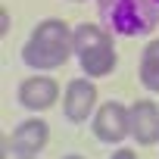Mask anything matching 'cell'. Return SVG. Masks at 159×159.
Wrapping results in <instances>:
<instances>
[{
    "label": "cell",
    "mask_w": 159,
    "mask_h": 159,
    "mask_svg": "<svg viewBox=\"0 0 159 159\" xmlns=\"http://www.w3.org/2000/svg\"><path fill=\"white\" fill-rule=\"evenodd\" d=\"M72 56V44H59V41H44L28 34L25 47H22V62L34 72H53L59 66H66Z\"/></svg>",
    "instance_id": "8992f818"
},
{
    "label": "cell",
    "mask_w": 159,
    "mask_h": 159,
    "mask_svg": "<svg viewBox=\"0 0 159 159\" xmlns=\"http://www.w3.org/2000/svg\"><path fill=\"white\" fill-rule=\"evenodd\" d=\"M72 3H84V0H72Z\"/></svg>",
    "instance_id": "5bb4252c"
},
{
    "label": "cell",
    "mask_w": 159,
    "mask_h": 159,
    "mask_svg": "<svg viewBox=\"0 0 159 159\" xmlns=\"http://www.w3.org/2000/svg\"><path fill=\"white\" fill-rule=\"evenodd\" d=\"M91 134L109 147L125 143V137H131V106L119 100H103L91 119Z\"/></svg>",
    "instance_id": "7a4b0ae2"
},
{
    "label": "cell",
    "mask_w": 159,
    "mask_h": 159,
    "mask_svg": "<svg viewBox=\"0 0 159 159\" xmlns=\"http://www.w3.org/2000/svg\"><path fill=\"white\" fill-rule=\"evenodd\" d=\"M62 159H84V156H78V153H69V156H62Z\"/></svg>",
    "instance_id": "7c38bea8"
},
{
    "label": "cell",
    "mask_w": 159,
    "mask_h": 159,
    "mask_svg": "<svg viewBox=\"0 0 159 159\" xmlns=\"http://www.w3.org/2000/svg\"><path fill=\"white\" fill-rule=\"evenodd\" d=\"M140 84L150 94H159V38H153L143 50H140Z\"/></svg>",
    "instance_id": "30bf717a"
},
{
    "label": "cell",
    "mask_w": 159,
    "mask_h": 159,
    "mask_svg": "<svg viewBox=\"0 0 159 159\" xmlns=\"http://www.w3.org/2000/svg\"><path fill=\"white\" fill-rule=\"evenodd\" d=\"M22 159H38V156H22Z\"/></svg>",
    "instance_id": "4fadbf2b"
},
{
    "label": "cell",
    "mask_w": 159,
    "mask_h": 159,
    "mask_svg": "<svg viewBox=\"0 0 159 159\" xmlns=\"http://www.w3.org/2000/svg\"><path fill=\"white\" fill-rule=\"evenodd\" d=\"M109 38H112V31L103 22H81V25L72 28V53L78 56V53H84V50H91V47H97Z\"/></svg>",
    "instance_id": "9c48e42d"
},
{
    "label": "cell",
    "mask_w": 159,
    "mask_h": 159,
    "mask_svg": "<svg viewBox=\"0 0 159 159\" xmlns=\"http://www.w3.org/2000/svg\"><path fill=\"white\" fill-rule=\"evenodd\" d=\"M131 137L140 147H156L159 143V106L153 100L131 103Z\"/></svg>",
    "instance_id": "52a82bcc"
},
{
    "label": "cell",
    "mask_w": 159,
    "mask_h": 159,
    "mask_svg": "<svg viewBox=\"0 0 159 159\" xmlns=\"http://www.w3.org/2000/svg\"><path fill=\"white\" fill-rule=\"evenodd\" d=\"M19 106L28 109V112H44L50 109L56 100H62V91H59V81L53 75H28L19 81Z\"/></svg>",
    "instance_id": "5b68a950"
},
{
    "label": "cell",
    "mask_w": 159,
    "mask_h": 159,
    "mask_svg": "<svg viewBox=\"0 0 159 159\" xmlns=\"http://www.w3.org/2000/svg\"><path fill=\"white\" fill-rule=\"evenodd\" d=\"M97 84H94V78L81 75V78H72V81L66 84L62 91V112L72 125H81V122H91L100 100H97Z\"/></svg>",
    "instance_id": "3957f363"
},
{
    "label": "cell",
    "mask_w": 159,
    "mask_h": 159,
    "mask_svg": "<svg viewBox=\"0 0 159 159\" xmlns=\"http://www.w3.org/2000/svg\"><path fill=\"white\" fill-rule=\"evenodd\" d=\"M97 16L119 38H143L159 25V0H97Z\"/></svg>",
    "instance_id": "6da1fadb"
},
{
    "label": "cell",
    "mask_w": 159,
    "mask_h": 159,
    "mask_svg": "<svg viewBox=\"0 0 159 159\" xmlns=\"http://www.w3.org/2000/svg\"><path fill=\"white\" fill-rule=\"evenodd\" d=\"M78 66H81V72L88 78H94V81L112 75L116 66H119V53H116L112 38L103 41V44H97V47H91V50H84V53H78Z\"/></svg>",
    "instance_id": "ba28073f"
},
{
    "label": "cell",
    "mask_w": 159,
    "mask_h": 159,
    "mask_svg": "<svg viewBox=\"0 0 159 159\" xmlns=\"http://www.w3.org/2000/svg\"><path fill=\"white\" fill-rule=\"evenodd\" d=\"M109 159H137V153H134V150H128V147H119Z\"/></svg>",
    "instance_id": "8fae6325"
},
{
    "label": "cell",
    "mask_w": 159,
    "mask_h": 159,
    "mask_svg": "<svg viewBox=\"0 0 159 159\" xmlns=\"http://www.w3.org/2000/svg\"><path fill=\"white\" fill-rule=\"evenodd\" d=\"M47 143H50V125L41 116L19 122L10 131V137H7V150L16 159H22V156H41L47 150Z\"/></svg>",
    "instance_id": "277c9868"
}]
</instances>
